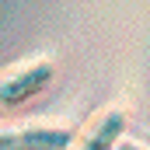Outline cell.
I'll list each match as a JSON object with an SVG mask.
<instances>
[{"instance_id": "obj_2", "label": "cell", "mask_w": 150, "mask_h": 150, "mask_svg": "<svg viewBox=\"0 0 150 150\" xmlns=\"http://www.w3.org/2000/svg\"><path fill=\"white\" fill-rule=\"evenodd\" d=\"M74 133L63 126H18L0 129V150H70Z\"/></svg>"}, {"instance_id": "obj_4", "label": "cell", "mask_w": 150, "mask_h": 150, "mask_svg": "<svg viewBox=\"0 0 150 150\" xmlns=\"http://www.w3.org/2000/svg\"><path fill=\"white\" fill-rule=\"evenodd\" d=\"M115 150H143V147H140V143H129V140H122V143H119Z\"/></svg>"}, {"instance_id": "obj_1", "label": "cell", "mask_w": 150, "mask_h": 150, "mask_svg": "<svg viewBox=\"0 0 150 150\" xmlns=\"http://www.w3.org/2000/svg\"><path fill=\"white\" fill-rule=\"evenodd\" d=\"M49 80H52V63L49 59H35L28 67H18V70L4 74L0 77V105L11 108V105L32 101L49 87Z\"/></svg>"}, {"instance_id": "obj_3", "label": "cell", "mask_w": 150, "mask_h": 150, "mask_svg": "<svg viewBox=\"0 0 150 150\" xmlns=\"http://www.w3.org/2000/svg\"><path fill=\"white\" fill-rule=\"evenodd\" d=\"M122 133H126V112H105L74 150H115L122 143Z\"/></svg>"}]
</instances>
